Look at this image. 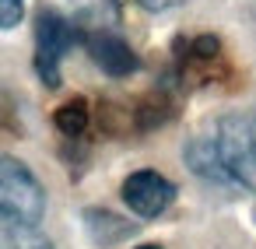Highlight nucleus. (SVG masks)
I'll use <instances>...</instances> for the list:
<instances>
[{
	"label": "nucleus",
	"instance_id": "nucleus-1",
	"mask_svg": "<svg viewBox=\"0 0 256 249\" xmlns=\"http://www.w3.org/2000/svg\"><path fill=\"white\" fill-rule=\"evenodd\" d=\"M42 214H46V193L36 172L14 154H0V224L36 228Z\"/></svg>",
	"mask_w": 256,
	"mask_h": 249
},
{
	"label": "nucleus",
	"instance_id": "nucleus-2",
	"mask_svg": "<svg viewBox=\"0 0 256 249\" xmlns=\"http://www.w3.org/2000/svg\"><path fill=\"white\" fill-rule=\"evenodd\" d=\"M224 168L232 172L235 186L256 190V126L249 116H224L210 130Z\"/></svg>",
	"mask_w": 256,
	"mask_h": 249
},
{
	"label": "nucleus",
	"instance_id": "nucleus-3",
	"mask_svg": "<svg viewBox=\"0 0 256 249\" xmlns=\"http://www.w3.org/2000/svg\"><path fill=\"white\" fill-rule=\"evenodd\" d=\"M78 25L60 11H42L36 18V74L46 88H60V60L78 39Z\"/></svg>",
	"mask_w": 256,
	"mask_h": 249
},
{
	"label": "nucleus",
	"instance_id": "nucleus-4",
	"mask_svg": "<svg viewBox=\"0 0 256 249\" xmlns=\"http://www.w3.org/2000/svg\"><path fill=\"white\" fill-rule=\"evenodd\" d=\"M123 204L137 214V218H158L172 207L176 200V186L154 172V168H140V172H130L123 179V190H120Z\"/></svg>",
	"mask_w": 256,
	"mask_h": 249
},
{
	"label": "nucleus",
	"instance_id": "nucleus-5",
	"mask_svg": "<svg viewBox=\"0 0 256 249\" xmlns=\"http://www.w3.org/2000/svg\"><path fill=\"white\" fill-rule=\"evenodd\" d=\"M84 50H88V56H92L109 78H126V74H134V70L140 67L137 53H134L120 36H112V32H88V36H84Z\"/></svg>",
	"mask_w": 256,
	"mask_h": 249
},
{
	"label": "nucleus",
	"instance_id": "nucleus-6",
	"mask_svg": "<svg viewBox=\"0 0 256 249\" xmlns=\"http://www.w3.org/2000/svg\"><path fill=\"white\" fill-rule=\"evenodd\" d=\"M182 162H186V168H190L196 179H204L207 186H224V190L235 186V179H232V172L224 168L221 151H218V144H214L210 134L193 137V140L186 144V151H182Z\"/></svg>",
	"mask_w": 256,
	"mask_h": 249
},
{
	"label": "nucleus",
	"instance_id": "nucleus-7",
	"mask_svg": "<svg viewBox=\"0 0 256 249\" xmlns=\"http://www.w3.org/2000/svg\"><path fill=\"white\" fill-rule=\"evenodd\" d=\"M74 11V25L88 36V32H109L120 22V8L116 0H64Z\"/></svg>",
	"mask_w": 256,
	"mask_h": 249
},
{
	"label": "nucleus",
	"instance_id": "nucleus-8",
	"mask_svg": "<svg viewBox=\"0 0 256 249\" xmlns=\"http://www.w3.org/2000/svg\"><path fill=\"white\" fill-rule=\"evenodd\" d=\"M53 123H56L60 134H67V137H81L84 126H88V102H84V98H70V102H64V106L53 112Z\"/></svg>",
	"mask_w": 256,
	"mask_h": 249
},
{
	"label": "nucleus",
	"instance_id": "nucleus-9",
	"mask_svg": "<svg viewBox=\"0 0 256 249\" xmlns=\"http://www.w3.org/2000/svg\"><path fill=\"white\" fill-rule=\"evenodd\" d=\"M0 249H53V246L46 238H39L32 228H11Z\"/></svg>",
	"mask_w": 256,
	"mask_h": 249
},
{
	"label": "nucleus",
	"instance_id": "nucleus-10",
	"mask_svg": "<svg viewBox=\"0 0 256 249\" xmlns=\"http://www.w3.org/2000/svg\"><path fill=\"white\" fill-rule=\"evenodd\" d=\"M186 53H190L193 60H214V56L221 53V39H218V36H196V39L186 42Z\"/></svg>",
	"mask_w": 256,
	"mask_h": 249
},
{
	"label": "nucleus",
	"instance_id": "nucleus-11",
	"mask_svg": "<svg viewBox=\"0 0 256 249\" xmlns=\"http://www.w3.org/2000/svg\"><path fill=\"white\" fill-rule=\"evenodd\" d=\"M25 18V0H0V28H14Z\"/></svg>",
	"mask_w": 256,
	"mask_h": 249
},
{
	"label": "nucleus",
	"instance_id": "nucleus-12",
	"mask_svg": "<svg viewBox=\"0 0 256 249\" xmlns=\"http://www.w3.org/2000/svg\"><path fill=\"white\" fill-rule=\"evenodd\" d=\"M137 4L144 8V11H151V14H165V11H172V8H179L182 0H137Z\"/></svg>",
	"mask_w": 256,
	"mask_h": 249
},
{
	"label": "nucleus",
	"instance_id": "nucleus-13",
	"mask_svg": "<svg viewBox=\"0 0 256 249\" xmlns=\"http://www.w3.org/2000/svg\"><path fill=\"white\" fill-rule=\"evenodd\" d=\"M137 249H162V246H151V242H148V246H137Z\"/></svg>",
	"mask_w": 256,
	"mask_h": 249
},
{
	"label": "nucleus",
	"instance_id": "nucleus-14",
	"mask_svg": "<svg viewBox=\"0 0 256 249\" xmlns=\"http://www.w3.org/2000/svg\"><path fill=\"white\" fill-rule=\"evenodd\" d=\"M249 120H252V126H256V112H252V116H249Z\"/></svg>",
	"mask_w": 256,
	"mask_h": 249
}]
</instances>
